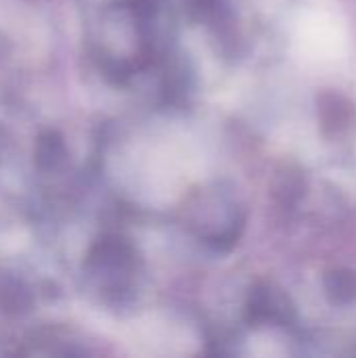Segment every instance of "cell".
Instances as JSON below:
<instances>
[{
    "label": "cell",
    "mask_w": 356,
    "mask_h": 358,
    "mask_svg": "<svg viewBox=\"0 0 356 358\" xmlns=\"http://www.w3.org/2000/svg\"><path fill=\"white\" fill-rule=\"evenodd\" d=\"M329 292H332V296L342 298L346 302L350 296H356L355 277H350V275H336L332 285H329Z\"/></svg>",
    "instance_id": "cell-1"
}]
</instances>
